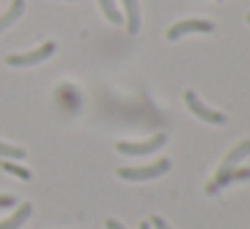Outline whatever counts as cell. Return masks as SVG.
Masks as SVG:
<instances>
[{
	"label": "cell",
	"instance_id": "7a4b0ae2",
	"mask_svg": "<svg viewBox=\"0 0 250 229\" xmlns=\"http://www.w3.org/2000/svg\"><path fill=\"white\" fill-rule=\"evenodd\" d=\"M54 51H57V46L49 41V44L38 46V49H33V51H24V54H8L6 62H8L11 68H27V65H38V62L49 60Z\"/></svg>",
	"mask_w": 250,
	"mask_h": 229
},
{
	"label": "cell",
	"instance_id": "8fae6325",
	"mask_svg": "<svg viewBox=\"0 0 250 229\" xmlns=\"http://www.w3.org/2000/svg\"><path fill=\"white\" fill-rule=\"evenodd\" d=\"M0 170H6V173L17 175V178H22V181H30V178H33V173H30L27 167H22V164H17L14 159H0Z\"/></svg>",
	"mask_w": 250,
	"mask_h": 229
},
{
	"label": "cell",
	"instance_id": "ac0fdd59",
	"mask_svg": "<svg viewBox=\"0 0 250 229\" xmlns=\"http://www.w3.org/2000/svg\"><path fill=\"white\" fill-rule=\"evenodd\" d=\"M248 22H250V14H248Z\"/></svg>",
	"mask_w": 250,
	"mask_h": 229
},
{
	"label": "cell",
	"instance_id": "8992f818",
	"mask_svg": "<svg viewBox=\"0 0 250 229\" xmlns=\"http://www.w3.org/2000/svg\"><path fill=\"white\" fill-rule=\"evenodd\" d=\"M212 22H207V19H186V22H178V24H172V27L167 30V38L169 41H178V38H183V35H188V33H212Z\"/></svg>",
	"mask_w": 250,
	"mask_h": 229
},
{
	"label": "cell",
	"instance_id": "5bb4252c",
	"mask_svg": "<svg viewBox=\"0 0 250 229\" xmlns=\"http://www.w3.org/2000/svg\"><path fill=\"white\" fill-rule=\"evenodd\" d=\"M148 224H151L153 229H169V227H167V221H164V218H159V216H153Z\"/></svg>",
	"mask_w": 250,
	"mask_h": 229
},
{
	"label": "cell",
	"instance_id": "5b68a950",
	"mask_svg": "<svg viewBox=\"0 0 250 229\" xmlns=\"http://www.w3.org/2000/svg\"><path fill=\"white\" fill-rule=\"evenodd\" d=\"M186 105L191 108V114L194 116H199L202 121H207V124H223L226 121V116L221 114V111H212V108H207L205 103H202L199 97H196V92H186Z\"/></svg>",
	"mask_w": 250,
	"mask_h": 229
},
{
	"label": "cell",
	"instance_id": "ba28073f",
	"mask_svg": "<svg viewBox=\"0 0 250 229\" xmlns=\"http://www.w3.org/2000/svg\"><path fill=\"white\" fill-rule=\"evenodd\" d=\"M22 11H24V0H14L11 6H8V11L0 14V33L11 27V24L17 22L19 17H22Z\"/></svg>",
	"mask_w": 250,
	"mask_h": 229
},
{
	"label": "cell",
	"instance_id": "277c9868",
	"mask_svg": "<svg viewBox=\"0 0 250 229\" xmlns=\"http://www.w3.org/2000/svg\"><path fill=\"white\" fill-rule=\"evenodd\" d=\"M250 178V167H221L215 173V178L207 183V194H218V189L234 183V181H248Z\"/></svg>",
	"mask_w": 250,
	"mask_h": 229
},
{
	"label": "cell",
	"instance_id": "e0dca14e",
	"mask_svg": "<svg viewBox=\"0 0 250 229\" xmlns=\"http://www.w3.org/2000/svg\"><path fill=\"white\" fill-rule=\"evenodd\" d=\"M140 229H151V224H148V221H146V224H140Z\"/></svg>",
	"mask_w": 250,
	"mask_h": 229
},
{
	"label": "cell",
	"instance_id": "9a60e30c",
	"mask_svg": "<svg viewBox=\"0 0 250 229\" xmlns=\"http://www.w3.org/2000/svg\"><path fill=\"white\" fill-rule=\"evenodd\" d=\"M14 202H17V200H14L11 194H0V210H3V207H11Z\"/></svg>",
	"mask_w": 250,
	"mask_h": 229
},
{
	"label": "cell",
	"instance_id": "3957f363",
	"mask_svg": "<svg viewBox=\"0 0 250 229\" xmlns=\"http://www.w3.org/2000/svg\"><path fill=\"white\" fill-rule=\"evenodd\" d=\"M164 143H167V135H153L148 137V140H140V143H116V148H119V154H129V157H146V154H153L156 148H162Z\"/></svg>",
	"mask_w": 250,
	"mask_h": 229
},
{
	"label": "cell",
	"instance_id": "52a82bcc",
	"mask_svg": "<svg viewBox=\"0 0 250 229\" xmlns=\"http://www.w3.org/2000/svg\"><path fill=\"white\" fill-rule=\"evenodd\" d=\"M30 213H33V205H30V202H24V205L17 207V213H14V216H8L6 221H0V229H19L30 218Z\"/></svg>",
	"mask_w": 250,
	"mask_h": 229
},
{
	"label": "cell",
	"instance_id": "6da1fadb",
	"mask_svg": "<svg viewBox=\"0 0 250 229\" xmlns=\"http://www.w3.org/2000/svg\"><path fill=\"white\" fill-rule=\"evenodd\" d=\"M169 170V159H159L153 164H143V167H119V178L124 181H151L159 178Z\"/></svg>",
	"mask_w": 250,
	"mask_h": 229
},
{
	"label": "cell",
	"instance_id": "30bf717a",
	"mask_svg": "<svg viewBox=\"0 0 250 229\" xmlns=\"http://www.w3.org/2000/svg\"><path fill=\"white\" fill-rule=\"evenodd\" d=\"M248 154H250V140H242L239 146H234L231 151H229V157L223 159L221 167H237V164L242 162V159L248 157Z\"/></svg>",
	"mask_w": 250,
	"mask_h": 229
},
{
	"label": "cell",
	"instance_id": "4fadbf2b",
	"mask_svg": "<svg viewBox=\"0 0 250 229\" xmlns=\"http://www.w3.org/2000/svg\"><path fill=\"white\" fill-rule=\"evenodd\" d=\"M0 157H6V159H22V157H24V148L8 146V143L0 140Z\"/></svg>",
	"mask_w": 250,
	"mask_h": 229
},
{
	"label": "cell",
	"instance_id": "9c48e42d",
	"mask_svg": "<svg viewBox=\"0 0 250 229\" xmlns=\"http://www.w3.org/2000/svg\"><path fill=\"white\" fill-rule=\"evenodd\" d=\"M126 8V30H129L132 35L140 30V8H137V0H121Z\"/></svg>",
	"mask_w": 250,
	"mask_h": 229
},
{
	"label": "cell",
	"instance_id": "2e32d148",
	"mask_svg": "<svg viewBox=\"0 0 250 229\" xmlns=\"http://www.w3.org/2000/svg\"><path fill=\"white\" fill-rule=\"evenodd\" d=\"M105 227H108V229H124V224L116 221V218H108V221H105Z\"/></svg>",
	"mask_w": 250,
	"mask_h": 229
},
{
	"label": "cell",
	"instance_id": "7c38bea8",
	"mask_svg": "<svg viewBox=\"0 0 250 229\" xmlns=\"http://www.w3.org/2000/svg\"><path fill=\"white\" fill-rule=\"evenodd\" d=\"M100 6H103V14H105V19H108L110 24H121V22H124V17H121V11L116 8L113 0H100Z\"/></svg>",
	"mask_w": 250,
	"mask_h": 229
}]
</instances>
